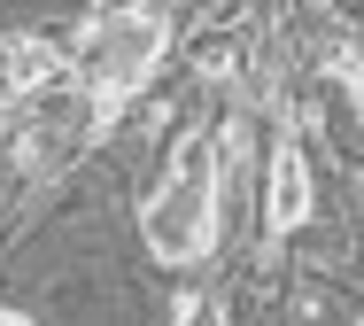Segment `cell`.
<instances>
[{"instance_id":"1","label":"cell","mask_w":364,"mask_h":326,"mask_svg":"<svg viewBox=\"0 0 364 326\" xmlns=\"http://www.w3.org/2000/svg\"><path fill=\"white\" fill-rule=\"evenodd\" d=\"M218 194H225L218 140H194V132H186V148L171 156V179L147 194V210H140L147 248H155L163 264H194V256H210V241H218Z\"/></svg>"},{"instance_id":"2","label":"cell","mask_w":364,"mask_h":326,"mask_svg":"<svg viewBox=\"0 0 364 326\" xmlns=\"http://www.w3.org/2000/svg\"><path fill=\"white\" fill-rule=\"evenodd\" d=\"M163 39H171V23L163 16H101L93 31H85V93H93V132H109L117 125V109L132 101L147 85V70L163 63Z\"/></svg>"},{"instance_id":"3","label":"cell","mask_w":364,"mask_h":326,"mask_svg":"<svg viewBox=\"0 0 364 326\" xmlns=\"http://www.w3.org/2000/svg\"><path fill=\"white\" fill-rule=\"evenodd\" d=\"M302 218H310V156H302L294 140H279V148H272V179H264V233L279 241Z\"/></svg>"},{"instance_id":"4","label":"cell","mask_w":364,"mask_h":326,"mask_svg":"<svg viewBox=\"0 0 364 326\" xmlns=\"http://www.w3.org/2000/svg\"><path fill=\"white\" fill-rule=\"evenodd\" d=\"M70 78V55L55 47V39H8L0 47V93L8 101H23V93H39V85Z\"/></svg>"},{"instance_id":"5","label":"cell","mask_w":364,"mask_h":326,"mask_svg":"<svg viewBox=\"0 0 364 326\" xmlns=\"http://www.w3.org/2000/svg\"><path fill=\"white\" fill-rule=\"evenodd\" d=\"M132 8H147V0H101V16H132Z\"/></svg>"},{"instance_id":"6","label":"cell","mask_w":364,"mask_h":326,"mask_svg":"<svg viewBox=\"0 0 364 326\" xmlns=\"http://www.w3.org/2000/svg\"><path fill=\"white\" fill-rule=\"evenodd\" d=\"M0 326H23V311H16V303H0Z\"/></svg>"}]
</instances>
